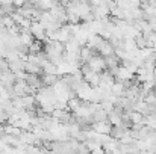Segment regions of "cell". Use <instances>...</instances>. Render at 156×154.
<instances>
[{
	"label": "cell",
	"mask_w": 156,
	"mask_h": 154,
	"mask_svg": "<svg viewBox=\"0 0 156 154\" xmlns=\"http://www.w3.org/2000/svg\"><path fill=\"white\" fill-rule=\"evenodd\" d=\"M88 67L91 68V70H94V71H97V73H100V71H103L106 70V62H105L103 57H91L90 59V62H88Z\"/></svg>",
	"instance_id": "2"
},
{
	"label": "cell",
	"mask_w": 156,
	"mask_h": 154,
	"mask_svg": "<svg viewBox=\"0 0 156 154\" xmlns=\"http://www.w3.org/2000/svg\"><path fill=\"white\" fill-rule=\"evenodd\" d=\"M93 130L97 132V133H102V135H109L111 130H112V124L109 121H96V124L93 125Z\"/></svg>",
	"instance_id": "1"
},
{
	"label": "cell",
	"mask_w": 156,
	"mask_h": 154,
	"mask_svg": "<svg viewBox=\"0 0 156 154\" xmlns=\"http://www.w3.org/2000/svg\"><path fill=\"white\" fill-rule=\"evenodd\" d=\"M124 85H123V82L121 80H118L117 83L114 82V85L111 86V92L114 94V95H117V97H121V95H124Z\"/></svg>",
	"instance_id": "4"
},
{
	"label": "cell",
	"mask_w": 156,
	"mask_h": 154,
	"mask_svg": "<svg viewBox=\"0 0 156 154\" xmlns=\"http://www.w3.org/2000/svg\"><path fill=\"white\" fill-rule=\"evenodd\" d=\"M23 2H24V0H12V3H15L17 6H20V5H23Z\"/></svg>",
	"instance_id": "5"
},
{
	"label": "cell",
	"mask_w": 156,
	"mask_h": 154,
	"mask_svg": "<svg viewBox=\"0 0 156 154\" xmlns=\"http://www.w3.org/2000/svg\"><path fill=\"white\" fill-rule=\"evenodd\" d=\"M153 74H155V77H156V65H155V68H153Z\"/></svg>",
	"instance_id": "6"
},
{
	"label": "cell",
	"mask_w": 156,
	"mask_h": 154,
	"mask_svg": "<svg viewBox=\"0 0 156 154\" xmlns=\"http://www.w3.org/2000/svg\"><path fill=\"white\" fill-rule=\"evenodd\" d=\"M115 77H117V80H129V79H133V73L127 67H118Z\"/></svg>",
	"instance_id": "3"
}]
</instances>
